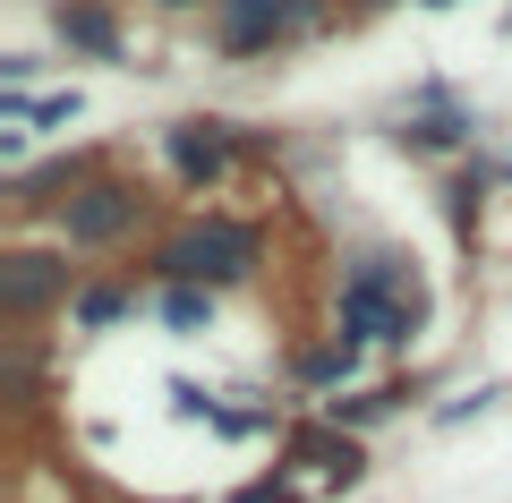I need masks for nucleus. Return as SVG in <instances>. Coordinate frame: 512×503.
Instances as JSON below:
<instances>
[{
  "label": "nucleus",
  "instance_id": "obj_11",
  "mask_svg": "<svg viewBox=\"0 0 512 503\" xmlns=\"http://www.w3.org/2000/svg\"><path fill=\"white\" fill-rule=\"evenodd\" d=\"M163 9H188V0H163Z\"/></svg>",
  "mask_w": 512,
  "mask_h": 503
},
{
  "label": "nucleus",
  "instance_id": "obj_4",
  "mask_svg": "<svg viewBox=\"0 0 512 503\" xmlns=\"http://www.w3.org/2000/svg\"><path fill=\"white\" fill-rule=\"evenodd\" d=\"M222 154H231V137H222L214 120H180V128H171V162H180V180H214Z\"/></svg>",
  "mask_w": 512,
  "mask_h": 503
},
{
  "label": "nucleus",
  "instance_id": "obj_10",
  "mask_svg": "<svg viewBox=\"0 0 512 503\" xmlns=\"http://www.w3.org/2000/svg\"><path fill=\"white\" fill-rule=\"evenodd\" d=\"M427 9H453V0H427Z\"/></svg>",
  "mask_w": 512,
  "mask_h": 503
},
{
  "label": "nucleus",
  "instance_id": "obj_6",
  "mask_svg": "<svg viewBox=\"0 0 512 503\" xmlns=\"http://www.w3.org/2000/svg\"><path fill=\"white\" fill-rule=\"evenodd\" d=\"M52 290H60V265H52V256H9V316H35Z\"/></svg>",
  "mask_w": 512,
  "mask_h": 503
},
{
  "label": "nucleus",
  "instance_id": "obj_2",
  "mask_svg": "<svg viewBox=\"0 0 512 503\" xmlns=\"http://www.w3.org/2000/svg\"><path fill=\"white\" fill-rule=\"evenodd\" d=\"M137 214H146V197H137V188H120V180H103V188H86V197H69V239L103 248V239L137 231Z\"/></svg>",
  "mask_w": 512,
  "mask_h": 503
},
{
  "label": "nucleus",
  "instance_id": "obj_1",
  "mask_svg": "<svg viewBox=\"0 0 512 503\" xmlns=\"http://www.w3.org/2000/svg\"><path fill=\"white\" fill-rule=\"evenodd\" d=\"M163 265L180 273V282H231V273L256 265V231H239V222H197V231H180L163 248Z\"/></svg>",
  "mask_w": 512,
  "mask_h": 503
},
{
  "label": "nucleus",
  "instance_id": "obj_3",
  "mask_svg": "<svg viewBox=\"0 0 512 503\" xmlns=\"http://www.w3.org/2000/svg\"><path fill=\"white\" fill-rule=\"evenodd\" d=\"M299 18H308V0H222V43L231 52H256V43L291 35Z\"/></svg>",
  "mask_w": 512,
  "mask_h": 503
},
{
  "label": "nucleus",
  "instance_id": "obj_8",
  "mask_svg": "<svg viewBox=\"0 0 512 503\" xmlns=\"http://www.w3.org/2000/svg\"><path fill=\"white\" fill-rule=\"evenodd\" d=\"M120 316V290H86V299H77V324H111Z\"/></svg>",
  "mask_w": 512,
  "mask_h": 503
},
{
  "label": "nucleus",
  "instance_id": "obj_9",
  "mask_svg": "<svg viewBox=\"0 0 512 503\" xmlns=\"http://www.w3.org/2000/svg\"><path fill=\"white\" fill-rule=\"evenodd\" d=\"M308 376H316V384H333V376H350V350H316V359H308Z\"/></svg>",
  "mask_w": 512,
  "mask_h": 503
},
{
  "label": "nucleus",
  "instance_id": "obj_5",
  "mask_svg": "<svg viewBox=\"0 0 512 503\" xmlns=\"http://www.w3.org/2000/svg\"><path fill=\"white\" fill-rule=\"evenodd\" d=\"M60 35H69L77 52H94V60L120 52V26H111V9H94V0H60Z\"/></svg>",
  "mask_w": 512,
  "mask_h": 503
},
{
  "label": "nucleus",
  "instance_id": "obj_7",
  "mask_svg": "<svg viewBox=\"0 0 512 503\" xmlns=\"http://www.w3.org/2000/svg\"><path fill=\"white\" fill-rule=\"evenodd\" d=\"M163 316H171V324H180V333H197V324H205V316H214V307H205V299H197V290H171V299H163Z\"/></svg>",
  "mask_w": 512,
  "mask_h": 503
}]
</instances>
